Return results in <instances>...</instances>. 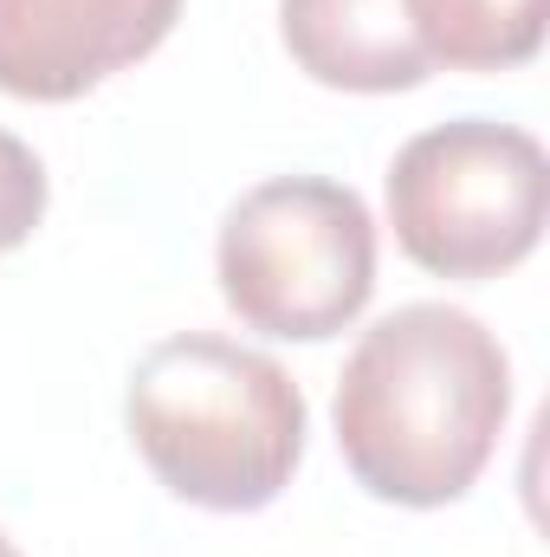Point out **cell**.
<instances>
[{
  "mask_svg": "<svg viewBox=\"0 0 550 557\" xmlns=\"http://www.w3.org/2000/svg\"><path fill=\"white\" fill-rule=\"evenodd\" d=\"M512 416L505 344L460 305H396L337 376V447L389 506L460 499Z\"/></svg>",
  "mask_w": 550,
  "mask_h": 557,
  "instance_id": "obj_1",
  "label": "cell"
},
{
  "mask_svg": "<svg viewBox=\"0 0 550 557\" xmlns=\"http://www.w3.org/2000/svg\"><path fill=\"white\" fill-rule=\"evenodd\" d=\"M130 441L142 467L188 506L260 512L304 460V396L266 350L182 331L130 370Z\"/></svg>",
  "mask_w": 550,
  "mask_h": 557,
  "instance_id": "obj_2",
  "label": "cell"
},
{
  "mask_svg": "<svg viewBox=\"0 0 550 557\" xmlns=\"http://www.w3.org/2000/svg\"><path fill=\"white\" fill-rule=\"evenodd\" d=\"M214 267L247 331L324 344L376 292V221L330 175H273L227 208Z\"/></svg>",
  "mask_w": 550,
  "mask_h": 557,
  "instance_id": "obj_3",
  "label": "cell"
},
{
  "mask_svg": "<svg viewBox=\"0 0 550 557\" xmlns=\"http://www.w3.org/2000/svg\"><path fill=\"white\" fill-rule=\"evenodd\" d=\"M550 214V156L518 124H434L389 162V227L421 273L499 278L538 253Z\"/></svg>",
  "mask_w": 550,
  "mask_h": 557,
  "instance_id": "obj_4",
  "label": "cell"
},
{
  "mask_svg": "<svg viewBox=\"0 0 550 557\" xmlns=\"http://www.w3.org/2000/svg\"><path fill=\"white\" fill-rule=\"evenodd\" d=\"M182 0H0V91L72 104L111 72L149 59Z\"/></svg>",
  "mask_w": 550,
  "mask_h": 557,
  "instance_id": "obj_5",
  "label": "cell"
},
{
  "mask_svg": "<svg viewBox=\"0 0 550 557\" xmlns=\"http://www.w3.org/2000/svg\"><path fill=\"white\" fill-rule=\"evenodd\" d=\"M285 52L304 78L330 91H414L434 78L402 0H278Z\"/></svg>",
  "mask_w": 550,
  "mask_h": 557,
  "instance_id": "obj_6",
  "label": "cell"
},
{
  "mask_svg": "<svg viewBox=\"0 0 550 557\" xmlns=\"http://www.w3.org/2000/svg\"><path fill=\"white\" fill-rule=\"evenodd\" d=\"M421 52L447 72H512L545 46V0H402Z\"/></svg>",
  "mask_w": 550,
  "mask_h": 557,
  "instance_id": "obj_7",
  "label": "cell"
},
{
  "mask_svg": "<svg viewBox=\"0 0 550 557\" xmlns=\"http://www.w3.org/2000/svg\"><path fill=\"white\" fill-rule=\"evenodd\" d=\"M46 221V169L13 131H0V253L26 247Z\"/></svg>",
  "mask_w": 550,
  "mask_h": 557,
  "instance_id": "obj_8",
  "label": "cell"
},
{
  "mask_svg": "<svg viewBox=\"0 0 550 557\" xmlns=\"http://www.w3.org/2000/svg\"><path fill=\"white\" fill-rule=\"evenodd\" d=\"M0 557H20V552H13V545H7V539H0Z\"/></svg>",
  "mask_w": 550,
  "mask_h": 557,
  "instance_id": "obj_9",
  "label": "cell"
}]
</instances>
